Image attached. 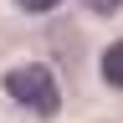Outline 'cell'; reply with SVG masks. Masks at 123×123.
Instances as JSON below:
<instances>
[{
  "label": "cell",
  "mask_w": 123,
  "mask_h": 123,
  "mask_svg": "<svg viewBox=\"0 0 123 123\" xmlns=\"http://www.w3.org/2000/svg\"><path fill=\"white\" fill-rule=\"evenodd\" d=\"M5 92L21 108H31V113H41V118H51L56 108H62V87H56V77L51 67H41V62H26V67H10L5 72Z\"/></svg>",
  "instance_id": "1"
},
{
  "label": "cell",
  "mask_w": 123,
  "mask_h": 123,
  "mask_svg": "<svg viewBox=\"0 0 123 123\" xmlns=\"http://www.w3.org/2000/svg\"><path fill=\"white\" fill-rule=\"evenodd\" d=\"M103 77H108V87H123V41H113L103 51Z\"/></svg>",
  "instance_id": "2"
},
{
  "label": "cell",
  "mask_w": 123,
  "mask_h": 123,
  "mask_svg": "<svg viewBox=\"0 0 123 123\" xmlns=\"http://www.w3.org/2000/svg\"><path fill=\"white\" fill-rule=\"evenodd\" d=\"M15 5H21V10H31V15H41V10H51L56 0H15Z\"/></svg>",
  "instance_id": "3"
},
{
  "label": "cell",
  "mask_w": 123,
  "mask_h": 123,
  "mask_svg": "<svg viewBox=\"0 0 123 123\" xmlns=\"http://www.w3.org/2000/svg\"><path fill=\"white\" fill-rule=\"evenodd\" d=\"M87 5H92V10H103V15H108V10H118V0H87Z\"/></svg>",
  "instance_id": "4"
}]
</instances>
